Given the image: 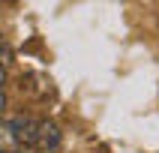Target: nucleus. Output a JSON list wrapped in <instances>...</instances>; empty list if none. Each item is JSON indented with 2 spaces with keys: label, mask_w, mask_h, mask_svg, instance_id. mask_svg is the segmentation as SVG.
Here are the masks:
<instances>
[{
  "label": "nucleus",
  "mask_w": 159,
  "mask_h": 153,
  "mask_svg": "<svg viewBox=\"0 0 159 153\" xmlns=\"http://www.w3.org/2000/svg\"><path fill=\"white\" fill-rule=\"evenodd\" d=\"M39 123L42 120H33V117H27V114H15V117L6 120V135L18 147H30L33 150L36 138H39Z\"/></svg>",
  "instance_id": "nucleus-1"
},
{
  "label": "nucleus",
  "mask_w": 159,
  "mask_h": 153,
  "mask_svg": "<svg viewBox=\"0 0 159 153\" xmlns=\"http://www.w3.org/2000/svg\"><path fill=\"white\" fill-rule=\"evenodd\" d=\"M60 141H63L60 126L54 123V120H42V123H39V138H36V147H33V150L51 153V150H57V147H60Z\"/></svg>",
  "instance_id": "nucleus-2"
}]
</instances>
